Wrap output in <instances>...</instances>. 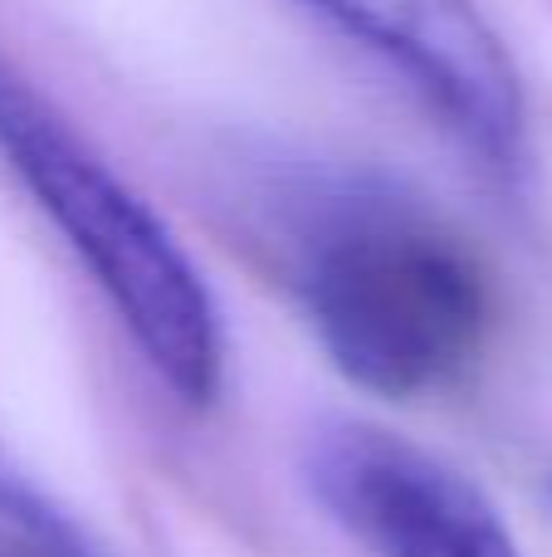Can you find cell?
Wrapping results in <instances>:
<instances>
[{"label":"cell","mask_w":552,"mask_h":557,"mask_svg":"<svg viewBox=\"0 0 552 557\" xmlns=\"http://www.w3.org/2000/svg\"><path fill=\"white\" fill-rule=\"evenodd\" d=\"M279 284L328 362L387 401L450 392L494 333V284L446 211L381 176H318L274 201Z\"/></svg>","instance_id":"obj_1"},{"label":"cell","mask_w":552,"mask_h":557,"mask_svg":"<svg viewBox=\"0 0 552 557\" xmlns=\"http://www.w3.org/2000/svg\"><path fill=\"white\" fill-rule=\"evenodd\" d=\"M0 162L64 235L156 382L181 406H211L225 386V323L205 274L147 196L10 54H0Z\"/></svg>","instance_id":"obj_2"},{"label":"cell","mask_w":552,"mask_h":557,"mask_svg":"<svg viewBox=\"0 0 552 557\" xmlns=\"http://www.w3.org/2000/svg\"><path fill=\"white\" fill-rule=\"evenodd\" d=\"M303 480L372 557H524L465 470L381 425H318L303 441Z\"/></svg>","instance_id":"obj_3"},{"label":"cell","mask_w":552,"mask_h":557,"mask_svg":"<svg viewBox=\"0 0 552 557\" xmlns=\"http://www.w3.org/2000/svg\"><path fill=\"white\" fill-rule=\"evenodd\" d=\"M377 54L440 117L469 157L499 176L528 162V98L518 64L475 0H309Z\"/></svg>","instance_id":"obj_4"},{"label":"cell","mask_w":552,"mask_h":557,"mask_svg":"<svg viewBox=\"0 0 552 557\" xmlns=\"http://www.w3.org/2000/svg\"><path fill=\"white\" fill-rule=\"evenodd\" d=\"M5 470H10V465H5V460H0V474H5Z\"/></svg>","instance_id":"obj_5"},{"label":"cell","mask_w":552,"mask_h":557,"mask_svg":"<svg viewBox=\"0 0 552 557\" xmlns=\"http://www.w3.org/2000/svg\"><path fill=\"white\" fill-rule=\"evenodd\" d=\"M548 499H552V480H548Z\"/></svg>","instance_id":"obj_6"}]
</instances>
